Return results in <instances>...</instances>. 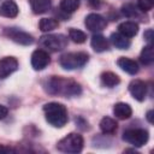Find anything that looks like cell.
<instances>
[{
	"mask_svg": "<svg viewBox=\"0 0 154 154\" xmlns=\"http://www.w3.org/2000/svg\"><path fill=\"white\" fill-rule=\"evenodd\" d=\"M43 87L45 90L52 95L75 96V95H79L82 91L81 85L77 82L59 76H52L49 79L46 81Z\"/></svg>",
	"mask_w": 154,
	"mask_h": 154,
	"instance_id": "obj_1",
	"label": "cell"
},
{
	"mask_svg": "<svg viewBox=\"0 0 154 154\" xmlns=\"http://www.w3.org/2000/svg\"><path fill=\"white\" fill-rule=\"evenodd\" d=\"M45 118L46 120L54 128H63L67 120V109L63 103L59 102H49L43 106Z\"/></svg>",
	"mask_w": 154,
	"mask_h": 154,
	"instance_id": "obj_2",
	"label": "cell"
},
{
	"mask_svg": "<svg viewBox=\"0 0 154 154\" xmlns=\"http://www.w3.org/2000/svg\"><path fill=\"white\" fill-rule=\"evenodd\" d=\"M88 59L89 55L84 52H71L63 54L59 59V63L65 70H76L83 67L88 63Z\"/></svg>",
	"mask_w": 154,
	"mask_h": 154,
	"instance_id": "obj_3",
	"label": "cell"
},
{
	"mask_svg": "<svg viewBox=\"0 0 154 154\" xmlns=\"http://www.w3.org/2000/svg\"><path fill=\"white\" fill-rule=\"evenodd\" d=\"M83 137L79 134L71 132L58 142L57 148L63 153H79L83 149Z\"/></svg>",
	"mask_w": 154,
	"mask_h": 154,
	"instance_id": "obj_4",
	"label": "cell"
},
{
	"mask_svg": "<svg viewBox=\"0 0 154 154\" xmlns=\"http://www.w3.org/2000/svg\"><path fill=\"white\" fill-rule=\"evenodd\" d=\"M38 43L41 47L51 52H59V51H63L67 46V37L61 34L43 35L40 37Z\"/></svg>",
	"mask_w": 154,
	"mask_h": 154,
	"instance_id": "obj_5",
	"label": "cell"
},
{
	"mask_svg": "<svg viewBox=\"0 0 154 154\" xmlns=\"http://www.w3.org/2000/svg\"><path fill=\"white\" fill-rule=\"evenodd\" d=\"M149 135L144 129H129L123 134V140L134 147H142L148 142Z\"/></svg>",
	"mask_w": 154,
	"mask_h": 154,
	"instance_id": "obj_6",
	"label": "cell"
},
{
	"mask_svg": "<svg viewBox=\"0 0 154 154\" xmlns=\"http://www.w3.org/2000/svg\"><path fill=\"white\" fill-rule=\"evenodd\" d=\"M4 34L8 38H11L13 42H16L18 45L29 46V45H31L34 42V37L30 34L18 29V28H6L4 30Z\"/></svg>",
	"mask_w": 154,
	"mask_h": 154,
	"instance_id": "obj_7",
	"label": "cell"
},
{
	"mask_svg": "<svg viewBox=\"0 0 154 154\" xmlns=\"http://www.w3.org/2000/svg\"><path fill=\"white\" fill-rule=\"evenodd\" d=\"M84 24L87 26V29H89L90 31L93 32H97V31H101L106 28L107 25V22L106 19L99 14V13H89L87 17H85V20H84Z\"/></svg>",
	"mask_w": 154,
	"mask_h": 154,
	"instance_id": "obj_8",
	"label": "cell"
},
{
	"mask_svg": "<svg viewBox=\"0 0 154 154\" xmlns=\"http://www.w3.org/2000/svg\"><path fill=\"white\" fill-rule=\"evenodd\" d=\"M51 63V58L47 51L45 49H36L31 54V66L34 70L40 71L43 70Z\"/></svg>",
	"mask_w": 154,
	"mask_h": 154,
	"instance_id": "obj_9",
	"label": "cell"
},
{
	"mask_svg": "<svg viewBox=\"0 0 154 154\" xmlns=\"http://www.w3.org/2000/svg\"><path fill=\"white\" fill-rule=\"evenodd\" d=\"M18 69V61L13 57H5L0 60V78L4 79Z\"/></svg>",
	"mask_w": 154,
	"mask_h": 154,
	"instance_id": "obj_10",
	"label": "cell"
},
{
	"mask_svg": "<svg viewBox=\"0 0 154 154\" xmlns=\"http://www.w3.org/2000/svg\"><path fill=\"white\" fill-rule=\"evenodd\" d=\"M129 91L137 101H143L147 95V85L141 79H134L129 84Z\"/></svg>",
	"mask_w": 154,
	"mask_h": 154,
	"instance_id": "obj_11",
	"label": "cell"
},
{
	"mask_svg": "<svg viewBox=\"0 0 154 154\" xmlns=\"http://www.w3.org/2000/svg\"><path fill=\"white\" fill-rule=\"evenodd\" d=\"M18 6L13 0H6L0 5V16L6 18H14L18 14Z\"/></svg>",
	"mask_w": 154,
	"mask_h": 154,
	"instance_id": "obj_12",
	"label": "cell"
},
{
	"mask_svg": "<svg viewBox=\"0 0 154 154\" xmlns=\"http://www.w3.org/2000/svg\"><path fill=\"white\" fill-rule=\"evenodd\" d=\"M118 30L122 35H124L125 37L130 38V37H134L135 35H137L138 32V24L135 23V22H131V20H126V22H123L118 25Z\"/></svg>",
	"mask_w": 154,
	"mask_h": 154,
	"instance_id": "obj_13",
	"label": "cell"
},
{
	"mask_svg": "<svg viewBox=\"0 0 154 154\" xmlns=\"http://www.w3.org/2000/svg\"><path fill=\"white\" fill-rule=\"evenodd\" d=\"M117 64H118V66H119L123 71L128 72L129 75H136V73L138 72V64H137L135 60H132V59L122 57V58L118 59Z\"/></svg>",
	"mask_w": 154,
	"mask_h": 154,
	"instance_id": "obj_14",
	"label": "cell"
},
{
	"mask_svg": "<svg viewBox=\"0 0 154 154\" xmlns=\"http://www.w3.org/2000/svg\"><path fill=\"white\" fill-rule=\"evenodd\" d=\"M90 45H91V48L97 52V53H101V52H105L109 48V43L107 41V38L100 34H96V35H93L91 37V41H90Z\"/></svg>",
	"mask_w": 154,
	"mask_h": 154,
	"instance_id": "obj_15",
	"label": "cell"
},
{
	"mask_svg": "<svg viewBox=\"0 0 154 154\" xmlns=\"http://www.w3.org/2000/svg\"><path fill=\"white\" fill-rule=\"evenodd\" d=\"M113 113H114V116L118 119L124 120V119H128V118L131 117L132 109H131V107L128 103H125V102H118L113 107Z\"/></svg>",
	"mask_w": 154,
	"mask_h": 154,
	"instance_id": "obj_16",
	"label": "cell"
},
{
	"mask_svg": "<svg viewBox=\"0 0 154 154\" xmlns=\"http://www.w3.org/2000/svg\"><path fill=\"white\" fill-rule=\"evenodd\" d=\"M31 10L35 14L46 13L52 5V0H29Z\"/></svg>",
	"mask_w": 154,
	"mask_h": 154,
	"instance_id": "obj_17",
	"label": "cell"
},
{
	"mask_svg": "<svg viewBox=\"0 0 154 154\" xmlns=\"http://www.w3.org/2000/svg\"><path fill=\"white\" fill-rule=\"evenodd\" d=\"M118 129V124L114 119L109 118V117H105L101 119L100 122V130L105 134V135H112L117 131Z\"/></svg>",
	"mask_w": 154,
	"mask_h": 154,
	"instance_id": "obj_18",
	"label": "cell"
},
{
	"mask_svg": "<svg viewBox=\"0 0 154 154\" xmlns=\"http://www.w3.org/2000/svg\"><path fill=\"white\" fill-rule=\"evenodd\" d=\"M111 42L119 49H128L130 47V40L120 32H113L111 35Z\"/></svg>",
	"mask_w": 154,
	"mask_h": 154,
	"instance_id": "obj_19",
	"label": "cell"
},
{
	"mask_svg": "<svg viewBox=\"0 0 154 154\" xmlns=\"http://www.w3.org/2000/svg\"><path fill=\"white\" fill-rule=\"evenodd\" d=\"M120 82V78L118 77V75L111 72V71H106L101 75V83L108 88H113L116 85H118Z\"/></svg>",
	"mask_w": 154,
	"mask_h": 154,
	"instance_id": "obj_20",
	"label": "cell"
},
{
	"mask_svg": "<svg viewBox=\"0 0 154 154\" xmlns=\"http://www.w3.org/2000/svg\"><path fill=\"white\" fill-rule=\"evenodd\" d=\"M140 60L144 65H150L154 61V51H153L152 45H148L142 49L141 55H140Z\"/></svg>",
	"mask_w": 154,
	"mask_h": 154,
	"instance_id": "obj_21",
	"label": "cell"
},
{
	"mask_svg": "<svg viewBox=\"0 0 154 154\" xmlns=\"http://www.w3.org/2000/svg\"><path fill=\"white\" fill-rule=\"evenodd\" d=\"M58 25H59V23H58V20L54 19V18H42V19L40 20V23H38V28H40V30L43 31V32L52 31V30H54L55 28H58Z\"/></svg>",
	"mask_w": 154,
	"mask_h": 154,
	"instance_id": "obj_22",
	"label": "cell"
},
{
	"mask_svg": "<svg viewBox=\"0 0 154 154\" xmlns=\"http://www.w3.org/2000/svg\"><path fill=\"white\" fill-rule=\"evenodd\" d=\"M79 7V0H60V10L65 13H72Z\"/></svg>",
	"mask_w": 154,
	"mask_h": 154,
	"instance_id": "obj_23",
	"label": "cell"
},
{
	"mask_svg": "<svg viewBox=\"0 0 154 154\" xmlns=\"http://www.w3.org/2000/svg\"><path fill=\"white\" fill-rule=\"evenodd\" d=\"M69 37L75 43H83L87 40V35L82 30H78V29H75V28H71L69 30Z\"/></svg>",
	"mask_w": 154,
	"mask_h": 154,
	"instance_id": "obj_24",
	"label": "cell"
},
{
	"mask_svg": "<svg viewBox=\"0 0 154 154\" xmlns=\"http://www.w3.org/2000/svg\"><path fill=\"white\" fill-rule=\"evenodd\" d=\"M122 12L126 17H135L137 16V8L132 4H125L122 6Z\"/></svg>",
	"mask_w": 154,
	"mask_h": 154,
	"instance_id": "obj_25",
	"label": "cell"
},
{
	"mask_svg": "<svg viewBox=\"0 0 154 154\" xmlns=\"http://www.w3.org/2000/svg\"><path fill=\"white\" fill-rule=\"evenodd\" d=\"M154 0H137V7L142 12H148L153 8Z\"/></svg>",
	"mask_w": 154,
	"mask_h": 154,
	"instance_id": "obj_26",
	"label": "cell"
},
{
	"mask_svg": "<svg viewBox=\"0 0 154 154\" xmlns=\"http://www.w3.org/2000/svg\"><path fill=\"white\" fill-rule=\"evenodd\" d=\"M144 38L148 42V45H152V41H153V30L152 29H148L144 32Z\"/></svg>",
	"mask_w": 154,
	"mask_h": 154,
	"instance_id": "obj_27",
	"label": "cell"
},
{
	"mask_svg": "<svg viewBox=\"0 0 154 154\" xmlns=\"http://www.w3.org/2000/svg\"><path fill=\"white\" fill-rule=\"evenodd\" d=\"M7 113H8L7 107H6V106H4V105H0V120H1V119H4V118L7 116Z\"/></svg>",
	"mask_w": 154,
	"mask_h": 154,
	"instance_id": "obj_28",
	"label": "cell"
},
{
	"mask_svg": "<svg viewBox=\"0 0 154 154\" xmlns=\"http://www.w3.org/2000/svg\"><path fill=\"white\" fill-rule=\"evenodd\" d=\"M14 152H16V150H14L13 148L0 144V153H14Z\"/></svg>",
	"mask_w": 154,
	"mask_h": 154,
	"instance_id": "obj_29",
	"label": "cell"
},
{
	"mask_svg": "<svg viewBox=\"0 0 154 154\" xmlns=\"http://www.w3.org/2000/svg\"><path fill=\"white\" fill-rule=\"evenodd\" d=\"M147 119H148L149 123H153V111H149L147 113Z\"/></svg>",
	"mask_w": 154,
	"mask_h": 154,
	"instance_id": "obj_30",
	"label": "cell"
}]
</instances>
